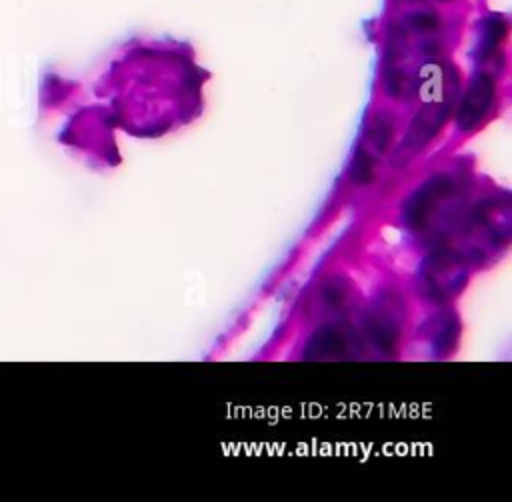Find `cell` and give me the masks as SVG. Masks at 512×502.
I'll use <instances>...</instances> for the list:
<instances>
[{"instance_id":"1","label":"cell","mask_w":512,"mask_h":502,"mask_svg":"<svg viewBox=\"0 0 512 502\" xmlns=\"http://www.w3.org/2000/svg\"><path fill=\"white\" fill-rule=\"evenodd\" d=\"M494 94H496L494 78L486 72L476 74L472 78V82L468 84V90H466V94L462 96V100L458 104V110H456L458 126L462 130L476 128L484 120L488 110L492 108Z\"/></svg>"},{"instance_id":"2","label":"cell","mask_w":512,"mask_h":502,"mask_svg":"<svg viewBox=\"0 0 512 502\" xmlns=\"http://www.w3.org/2000/svg\"><path fill=\"white\" fill-rule=\"evenodd\" d=\"M452 190V178L446 174H438L430 178L404 206V218L410 226L418 228L426 222L430 208L438 198L448 194Z\"/></svg>"},{"instance_id":"3","label":"cell","mask_w":512,"mask_h":502,"mask_svg":"<svg viewBox=\"0 0 512 502\" xmlns=\"http://www.w3.org/2000/svg\"><path fill=\"white\" fill-rule=\"evenodd\" d=\"M344 350V338L340 332L334 328H322L320 332L314 334L306 348L308 358H318V356H328V354H340Z\"/></svg>"},{"instance_id":"4","label":"cell","mask_w":512,"mask_h":502,"mask_svg":"<svg viewBox=\"0 0 512 502\" xmlns=\"http://www.w3.org/2000/svg\"><path fill=\"white\" fill-rule=\"evenodd\" d=\"M506 30V20L498 14H492L482 22V56H488L496 50V46L504 40Z\"/></svg>"},{"instance_id":"5","label":"cell","mask_w":512,"mask_h":502,"mask_svg":"<svg viewBox=\"0 0 512 502\" xmlns=\"http://www.w3.org/2000/svg\"><path fill=\"white\" fill-rule=\"evenodd\" d=\"M404 22L414 32H432L438 28L440 18L434 10H416V12H410Z\"/></svg>"},{"instance_id":"6","label":"cell","mask_w":512,"mask_h":502,"mask_svg":"<svg viewBox=\"0 0 512 502\" xmlns=\"http://www.w3.org/2000/svg\"><path fill=\"white\" fill-rule=\"evenodd\" d=\"M350 178L356 184H368L372 180V158L366 150H358L352 164H350Z\"/></svg>"},{"instance_id":"7","label":"cell","mask_w":512,"mask_h":502,"mask_svg":"<svg viewBox=\"0 0 512 502\" xmlns=\"http://www.w3.org/2000/svg\"><path fill=\"white\" fill-rule=\"evenodd\" d=\"M392 132H394V128H392V122H390V118L388 116H378L376 120H374V124H372V140H374V144H376V148L382 152V150H386L388 148V144H390V140H392Z\"/></svg>"},{"instance_id":"8","label":"cell","mask_w":512,"mask_h":502,"mask_svg":"<svg viewBox=\"0 0 512 502\" xmlns=\"http://www.w3.org/2000/svg\"><path fill=\"white\" fill-rule=\"evenodd\" d=\"M384 82H386V90L392 94V96H400L402 90H404V74L400 68H388L386 70V76H384Z\"/></svg>"},{"instance_id":"9","label":"cell","mask_w":512,"mask_h":502,"mask_svg":"<svg viewBox=\"0 0 512 502\" xmlns=\"http://www.w3.org/2000/svg\"><path fill=\"white\" fill-rule=\"evenodd\" d=\"M324 298H326L330 304H340V302H342V298H344V288H340V284L326 286V290H324Z\"/></svg>"}]
</instances>
